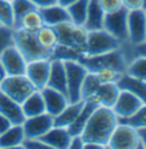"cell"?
Returning <instances> with one entry per match:
<instances>
[{"mask_svg":"<svg viewBox=\"0 0 146 149\" xmlns=\"http://www.w3.org/2000/svg\"><path fill=\"white\" fill-rule=\"evenodd\" d=\"M119 123V118L115 116L111 108L97 107L88 119L84 130L82 132V137L84 143L96 141L105 145L107 148V143L113 131Z\"/></svg>","mask_w":146,"mask_h":149,"instance_id":"obj_1","label":"cell"},{"mask_svg":"<svg viewBox=\"0 0 146 149\" xmlns=\"http://www.w3.org/2000/svg\"><path fill=\"white\" fill-rule=\"evenodd\" d=\"M80 64L83 65L88 71L93 73L97 69L101 68H111L115 70L124 73L125 68H127V57L122 48L110 51V52L102 53V54H96V56H82L78 60Z\"/></svg>","mask_w":146,"mask_h":149,"instance_id":"obj_2","label":"cell"},{"mask_svg":"<svg viewBox=\"0 0 146 149\" xmlns=\"http://www.w3.org/2000/svg\"><path fill=\"white\" fill-rule=\"evenodd\" d=\"M13 44L22 53V56L26 58L27 62L51 57V52L40 45L35 34L25 31L22 29H14Z\"/></svg>","mask_w":146,"mask_h":149,"instance_id":"obj_3","label":"cell"},{"mask_svg":"<svg viewBox=\"0 0 146 149\" xmlns=\"http://www.w3.org/2000/svg\"><path fill=\"white\" fill-rule=\"evenodd\" d=\"M54 30H56L57 36H58V44L73 48L82 56L84 54L88 34V31L84 27L78 26V25L73 24L71 21H69L54 26Z\"/></svg>","mask_w":146,"mask_h":149,"instance_id":"obj_4","label":"cell"},{"mask_svg":"<svg viewBox=\"0 0 146 149\" xmlns=\"http://www.w3.org/2000/svg\"><path fill=\"white\" fill-rule=\"evenodd\" d=\"M122 45L116 38L109 34L105 29L88 31L87 42H85V49L83 56H96L110 52V51L118 49Z\"/></svg>","mask_w":146,"mask_h":149,"instance_id":"obj_5","label":"cell"},{"mask_svg":"<svg viewBox=\"0 0 146 149\" xmlns=\"http://www.w3.org/2000/svg\"><path fill=\"white\" fill-rule=\"evenodd\" d=\"M66 69V82H67V99L69 102H76L82 100V86L88 70L83 66L78 60L64 61Z\"/></svg>","mask_w":146,"mask_h":149,"instance_id":"obj_6","label":"cell"},{"mask_svg":"<svg viewBox=\"0 0 146 149\" xmlns=\"http://www.w3.org/2000/svg\"><path fill=\"white\" fill-rule=\"evenodd\" d=\"M0 91L22 104L34 91H36L35 86L25 74L22 75H7L0 84Z\"/></svg>","mask_w":146,"mask_h":149,"instance_id":"obj_7","label":"cell"},{"mask_svg":"<svg viewBox=\"0 0 146 149\" xmlns=\"http://www.w3.org/2000/svg\"><path fill=\"white\" fill-rule=\"evenodd\" d=\"M107 148L113 149H136L142 148V144L137 135V130L125 123L119 122L113 131L107 143Z\"/></svg>","mask_w":146,"mask_h":149,"instance_id":"obj_8","label":"cell"},{"mask_svg":"<svg viewBox=\"0 0 146 149\" xmlns=\"http://www.w3.org/2000/svg\"><path fill=\"white\" fill-rule=\"evenodd\" d=\"M128 12L129 10L122 7L118 10L106 13L104 18L102 29H105L120 43L128 42Z\"/></svg>","mask_w":146,"mask_h":149,"instance_id":"obj_9","label":"cell"},{"mask_svg":"<svg viewBox=\"0 0 146 149\" xmlns=\"http://www.w3.org/2000/svg\"><path fill=\"white\" fill-rule=\"evenodd\" d=\"M0 62L7 75H22L26 73L27 61L16 45H10L0 54Z\"/></svg>","mask_w":146,"mask_h":149,"instance_id":"obj_10","label":"cell"},{"mask_svg":"<svg viewBox=\"0 0 146 149\" xmlns=\"http://www.w3.org/2000/svg\"><path fill=\"white\" fill-rule=\"evenodd\" d=\"M51 71V58H40L27 62L25 75L31 81L36 90H43L47 87Z\"/></svg>","mask_w":146,"mask_h":149,"instance_id":"obj_11","label":"cell"},{"mask_svg":"<svg viewBox=\"0 0 146 149\" xmlns=\"http://www.w3.org/2000/svg\"><path fill=\"white\" fill-rule=\"evenodd\" d=\"M128 42L132 44L146 42V12L142 9L128 12Z\"/></svg>","mask_w":146,"mask_h":149,"instance_id":"obj_12","label":"cell"},{"mask_svg":"<svg viewBox=\"0 0 146 149\" xmlns=\"http://www.w3.org/2000/svg\"><path fill=\"white\" fill-rule=\"evenodd\" d=\"M53 126H54L53 117L48 113H43V114H39V116L25 118L24 123H22L25 136L35 137V139H40Z\"/></svg>","mask_w":146,"mask_h":149,"instance_id":"obj_13","label":"cell"},{"mask_svg":"<svg viewBox=\"0 0 146 149\" xmlns=\"http://www.w3.org/2000/svg\"><path fill=\"white\" fill-rule=\"evenodd\" d=\"M142 105H144V102L138 97L134 96L133 93L120 90L118 99H116L115 104L113 105L111 109L120 121V119H125L128 117H131L132 114H134Z\"/></svg>","mask_w":146,"mask_h":149,"instance_id":"obj_14","label":"cell"},{"mask_svg":"<svg viewBox=\"0 0 146 149\" xmlns=\"http://www.w3.org/2000/svg\"><path fill=\"white\" fill-rule=\"evenodd\" d=\"M40 93H42L43 100H44L45 111L52 117H56L58 113H61L69 104L67 96L58 90L44 87L43 90H40Z\"/></svg>","mask_w":146,"mask_h":149,"instance_id":"obj_15","label":"cell"},{"mask_svg":"<svg viewBox=\"0 0 146 149\" xmlns=\"http://www.w3.org/2000/svg\"><path fill=\"white\" fill-rule=\"evenodd\" d=\"M0 114L9 119L12 125H22L26 118L22 111L21 104L3 93L1 91H0Z\"/></svg>","mask_w":146,"mask_h":149,"instance_id":"obj_16","label":"cell"},{"mask_svg":"<svg viewBox=\"0 0 146 149\" xmlns=\"http://www.w3.org/2000/svg\"><path fill=\"white\" fill-rule=\"evenodd\" d=\"M40 139L49 149H69L71 135L67 128L53 126Z\"/></svg>","mask_w":146,"mask_h":149,"instance_id":"obj_17","label":"cell"},{"mask_svg":"<svg viewBox=\"0 0 146 149\" xmlns=\"http://www.w3.org/2000/svg\"><path fill=\"white\" fill-rule=\"evenodd\" d=\"M120 93V88L116 83H101L96 93L88 100H93L98 107L113 108Z\"/></svg>","mask_w":146,"mask_h":149,"instance_id":"obj_18","label":"cell"},{"mask_svg":"<svg viewBox=\"0 0 146 149\" xmlns=\"http://www.w3.org/2000/svg\"><path fill=\"white\" fill-rule=\"evenodd\" d=\"M47 87L58 90L66 95L67 82H66V69H65L64 61H61V60H51V71H49Z\"/></svg>","mask_w":146,"mask_h":149,"instance_id":"obj_19","label":"cell"},{"mask_svg":"<svg viewBox=\"0 0 146 149\" xmlns=\"http://www.w3.org/2000/svg\"><path fill=\"white\" fill-rule=\"evenodd\" d=\"M40 14L43 17V21L44 25L48 26H57V25H61L64 22H69L70 21V16H69L67 8L62 7L60 4H53L49 7L45 8H40Z\"/></svg>","mask_w":146,"mask_h":149,"instance_id":"obj_20","label":"cell"},{"mask_svg":"<svg viewBox=\"0 0 146 149\" xmlns=\"http://www.w3.org/2000/svg\"><path fill=\"white\" fill-rule=\"evenodd\" d=\"M116 84H118V87L120 90L128 91V92L133 93L144 104H146V82L145 81L133 78V77L123 73L122 77L119 78V81L116 82Z\"/></svg>","mask_w":146,"mask_h":149,"instance_id":"obj_21","label":"cell"},{"mask_svg":"<svg viewBox=\"0 0 146 149\" xmlns=\"http://www.w3.org/2000/svg\"><path fill=\"white\" fill-rule=\"evenodd\" d=\"M97 107H98V105H97L93 100H85L82 110L79 111V114L76 116V118L74 119V122L67 127V130H69V132H70L71 136L82 135V132H83V130H84L85 125H87L88 119L91 118V116H92V113Z\"/></svg>","mask_w":146,"mask_h":149,"instance_id":"obj_22","label":"cell"},{"mask_svg":"<svg viewBox=\"0 0 146 149\" xmlns=\"http://www.w3.org/2000/svg\"><path fill=\"white\" fill-rule=\"evenodd\" d=\"M105 14L106 13L104 12V9H102V7H101L98 0H89L87 18H85V22H84V25H83V27H84L87 31L102 29V26H104Z\"/></svg>","mask_w":146,"mask_h":149,"instance_id":"obj_23","label":"cell"},{"mask_svg":"<svg viewBox=\"0 0 146 149\" xmlns=\"http://www.w3.org/2000/svg\"><path fill=\"white\" fill-rule=\"evenodd\" d=\"M25 137L22 125H12V127L0 135V149L21 148Z\"/></svg>","mask_w":146,"mask_h":149,"instance_id":"obj_24","label":"cell"},{"mask_svg":"<svg viewBox=\"0 0 146 149\" xmlns=\"http://www.w3.org/2000/svg\"><path fill=\"white\" fill-rule=\"evenodd\" d=\"M83 105H84V101H83V100L76 101V102H69L66 105V108H65L61 113H58L56 117H53L54 126L67 128L69 126L74 122V119L76 118L79 111L82 110Z\"/></svg>","mask_w":146,"mask_h":149,"instance_id":"obj_25","label":"cell"},{"mask_svg":"<svg viewBox=\"0 0 146 149\" xmlns=\"http://www.w3.org/2000/svg\"><path fill=\"white\" fill-rule=\"evenodd\" d=\"M21 107H22V111H24L26 118H28V117H34V116H39V114H43V113H47V111H45L44 100H43V96H42V93H40L39 90L34 91V92L22 102Z\"/></svg>","mask_w":146,"mask_h":149,"instance_id":"obj_26","label":"cell"},{"mask_svg":"<svg viewBox=\"0 0 146 149\" xmlns=\"http://www.w3.org/2000/svg\"><path fill=\"white\" fill-rule=\"evenodd\" d=\"M43 26H44V21H43L42 14H40V10L38 8H34V9L28 10V12L22 17L16 29H22V30H25V31L35 34V33H38Z\"/></svg>","mask_w":146,"mask_h":149,"instance_id":"obj_27","label":"cell"},{"mask_svg":"<svg viewBox=\"0 0 146 149\" xmlns=\"http://www.w3.org/2000/svg\"><path fill=\"white\" fill-rule=\"evenodd\" d=\"M36 39L40 43L43 48H45L47 51H49L52 53V51L57 47L58 44V36H57V33L54 30V27L48 26V25H44L38 33H35Z\"/></svg>","mask_w":146,"mask_h":149,"instance_id":"obj_28","label":"cell"},{"mask_svg":"<svg viewBox=\"0 0 146 149\" xmlns=\"http://www.w3.org/2000/svg\"><path fill=\"white\" fill-rule=\"evenodd\" d=\"M88 4L89 0H76L71 5L67 7V12L70 16V21L73 24L83 26L87 18V12H88Z\"/></svg>","mask_w":146,"mask_h":149,"instance_id":"obj_29","label":"cell"},{"mask_svg":"<svg viewBox=\"0 0 146 149\" xmlns=\"http://www.w3.org/2000/svg\"><path fill=\"white\" fill-rule=\"evenodd\" d=\"M124 73L133 77V78L146 82V56L136 57L132 61H129Z\"/></svg>","mask_w":146,"mask_h":149,"instance_id":"obj_30","label":"cell"},{"mask_svg":"<svg viewBox=\"0 0 146 149\" xmlns=\"http://www.w3.org/2000/svg\"><path fill=\"white\" fill-rule=\"evenodd\" d=\"M100 84H101V82H100V79L96 77V74L88 71L87 77H85L84 82H83V86H82V100L83 101L91 99V97L96 93Z\"/></svg>","mask_w":146,"mask_h":149,"instance_id":"obj_31","label":"cell"},{"mask_svg":"<svg viewBox=\"0 0 146 149\" xmlns=\"http://www.w3.org/2000/svg\"><path fill=\"white\" fill-rule=\"evenodd\" d=\"M0 25L10 29L16 26L12 3L9 0H0Z\"/></svg>","mask_w":146,"mask_h":149,"instance_id":"obj_32","label":"cell"},{"mask_svg":"<svg viewBox=\"0 0 146 149\" xmlns=\"http://www.w3.org/2000/svg\"><path fill=\"white\" fill-rule=\"evenodd\" d=\"M82 57V54L76 52L73 48L65 47V45L57 44V47L54 48L51 53V60H61V61H70V60H79Z\"/></svg>","mask_w":146,"mask_h":149,"instance_id":"obj_33","label":"cell"},{"mask_svg":"<svg viewBox=\"0 0 146 149\" xmlns=\"http://www.w3.org/2000/svg\"><path fill=\"white\" fill-rule=\"evenodd\" d=\"M10 3H12L13 13H14V22H16L14 29H16L22 17H24L28 10L34 9V8H36V7L30 1V0H12Z\"/></svg>","mask_w":146,"mask_h":149,"instance_id":"obj_34","label":"cell"},{"mask_svg":"<svg viewBox=\"0 0 146 149\" xmlns=\"http://www.w3.org/2000/svg\"><path fill=\"white\" fill-rule=\"evenodd\" d=\"M119 122L125 123V125L131 126L133 128H141V127H146V104H144L134 114H132L131 117L125 119H120Z\"/></svg>","mask_w":146,"mask_h":149,"instance_id":"obj_35","label":"cell"},{"mask_svg":"<svg viewBox=\"0 0 146 149\" xmlns=\"http://www.w3.org/2000/svg\"><path fill=\"white\" fill-rule=\"evenodd\" d=\"M93 73L96 74V77L100 79L101 83H116L123 74V73H120V71L115 70V69H111V68L97 69V70L93 71Z\"/></svg>","mask_w":146,"mask_h":149,"instance_id":"obj_36","label":"cell"},{"mask_svg":"<svg viewBox=\"0 0 146 149\" xmlns=\"http://www.w3.org/2000/svg\"><path fill=\"white\" fill-rule=\"evenodd\" d=\"M13 31L14 29L0 25V54L8 47L13 45Z\"/></svg>","mask_w":146,"mask_h":149,"instance_id":"obj_37","label":"cell"},{"mask_svg":"<svg viewBox=\"0 0 146 149\" xmlns=\"http://www.w3.org/2000/svg\"><path fill=\"white\" fill-rule=\"evenodd\" d=\"M21 148L24 149H49L42 139H35V137H25L21 144Z\"/></svg>","mask_w":146,"mask_h":149,"instance_id":"obj_38","label":"cell"},{"mask_svg":"<svg viewBox=\"0 0 146 149\" xmlns=\"http://www.w3.org/2000/svg\"><path fill=\"white\" fill-rule=\"evenodd\" d=\"M98 1H100V4H101L105 13L114 12V10H118L123 7L122 0H98Z\"/></svg>","mask_w":146,"mask_h":149,"instance_id":"obj_39","label":"cell"},{"mask_svg":"<svg viewBox=\"0 0 146 149\" xmlns=\"http://www.w3.org/2000/svg\"><path fill=\"white\" fill-rule=\"evenodd\" d=\"M122 5L128 10L141 9L142 0H122Z\"/></svg>","mask_w":146,"mask_h":149,"instance_id":"obj_40","label":"cell"},{"mask_svg":"<svg viewBox=\"0 0 146 149\" xmlns=\"http://www.w3.org/2000/svg\"><path fill=\"white\" fill-rule=\"evenodd\" d=\"M69 149H84V140H83L82 135H74V136H71Z\"/></svg>","mask_w":146,"mask_h":149,"instance_id":"obj_41","label":"cell"},{"mask_svg":"<svg viewBox=\"0 0 146 149\" xmlns=\"http://www.w3.org/2000/svg\"><path fill=\"white\" fill-rule=\"evenodd\" d=\"M34 5H35L38 9L40 8H45V7H49V5L57 4V0H30Z\"/></svg>","mask_w":146,"mask_h":149,"instance_id":"obj_42","label":"cell"},{"mask_svg":"<svg viewBox=\"0 0 146 149\" xmlns=\"http://www.w3.org/2000/svg\"><path fill=\"white\" fill-rule=\"evenodd\" d=\"M10 127H12V122H10L8 118H5L4 116L0 114V135H1L3 132H5V131Z\"/></svg>","mask_w":146,"mask_h":149,"instance_id":"obj_43","label":"cell"},{"mask_svg":"<svg viewBox=\"0 0 146 149\" xmlns=\"http://www.w3.org/2000/svg\"><path fill=\"white\" fill-rule=\"evenodd\" d=\"M137 135H138V139L142 144V148L146 149V127L137 128Z\"/></svg>","mask_w":146,"mask_h":149,"instance_id":"obj_44","label":"cell"},{"mask_svg":"<svg viewBox=\"0 0 146 149\" xmlns=\"http://www.w3.org/2000/svg\"><path fill=\"white\" fill-rule=\"evenodd\" d=\"M74 1H76V0H57V4L62 5V7H69V5H71Z\"/></svg>","mask_w":146,"mask_h":149,"instance_id":"obj_45","label":"cell"},{"mask_svg":"<svg viewBox=\"0 0 146 149\" xmlns=\"http://www.w3.org/2000/svg\"><path fill=\"white\" fill-rule=\"evenodd\" d=\"M5 77H7V73H5V70H4V68H3L1 62H0V84H1V82L4 81Z\"/></svg>","mask_w":146,"mask_h":149,"instance_id":"obj_46","label":"cell"},{"mask_svg":"<svg viewBox=\"0 0 146 149\" xmlns=\"http://www.w3.org/2000/svg\"><path fill=\"white\" fill-rule=\"evenodd\" d=\"M141 9L144 10V12H146V0H142V7H141Z\"/></svg>","mask_w":146,"mask_h":149,"instance_id":"obj_47","label":"cell"},{"mask_svg":"<svg viewBox=\"0 0 146 149\" xmlns=\"http://www.w3.org/2000/svg\"><path fill=\"white\" fill-rule=\"evenodd\" d=\"M9 1H12V0H9Z\"/></svg>","mask_w":146,"mask_h":149,"instance_id":"obj_48","label":"cell"}]
</instances>
